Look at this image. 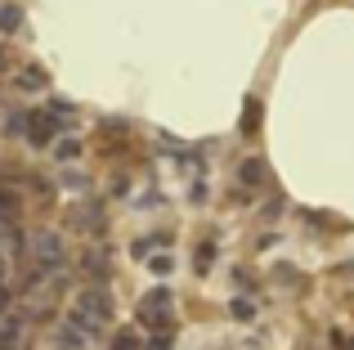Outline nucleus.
Segmentation results:
<instances>
[{
    "instance_id": "obj_9",
    "label": "nucleus",
    "mask_w": 354,
    "mask_h": 350,
    "mask_svg": "<svg viewBox=\"0 0 354 350\" xmlns=\"http://www.w3.org/2000/svg\"><path fill=\"white\" fill-rule=\"evenodd\" d=\"M238 180L242 184H265V162H260V158H247L238 167Z\"/></svg>"
},
{
    "instance_id": "obj_1",
    "label": "nucleus",
    "mask_w": 354,
    "mask_h": 350,
    "mask_svg": "<svg viewBox=\"0 0 354 350\" xmlns=\"http://www.w3.org/2000/svg\"><path fill=\"white\" fill-rule=\"evenodd\" d=\"M68 324H72V328H81V333L95 342V337L104 333L108 324H113V292H108V288H95V283H90V288H81V292H77V301H72Z\"/></svg>"
},
{
    "instance_id": "obj_21",
    "label": "nucleus",
    "mask_w": 354,
    "mask_h": 350,
    "mask_svg": "<svg viewBox=\"0 0 354 350\" xmlns=\"http://www.w3.org/2000/svg\"><path fill=\"white\" fill-rule=\"evenodd\" d=\"M63 184H68V189H86L90 180H86V175H72V171H68V175H63Z\"/></svg>"
},
{
    "instance_id": "obj_17",
    "label": "nucleus",
    "mask_w": 354,
    "mask_h": 350,
    "mask_svg": "<svg viewBox=\"0 0 354 350\" xmlns=\"http://www.w3.org/2000/svg\"><path fill=\"white\" fill-rule=\"evenodd\" d=\"M211 261H216V247H211V243H202V247H198V256H193L198 274H207V270H211Z\"/></svg>"
},
{
    "instance_id": "obj_12",
    "label": "nucleus",
    "mask_w": 354,
    "mask_h": 350,
    "mask_svg": "<svg viewBox=\"0 0 354 350\" xmlns=\"http://www.w3.org/2000/svg\"><path fill=\"white\" fill-rule=\"evenodd\" d=\"M113 350H144V342H139V333H130V328H121V333L113 337Z\"/></svg>"
},
{
    "instance_id": "obj_20",
    "label": "nucleus",
    "mask_w": 354,
    "mask_h": 350,
    "mask_svg": "<svg viewBox=\"0 0 354 350\" xmlns=\"http://www.w3.org/2000/svg\"><path fill=\"white\" fill-rule=\"evenodd\" d=\"M9 306H14V292H9V288H5V283H0V319H5V315H9Z\"/></svg>"
},
{
    "instance_id": "obj_7",
    "label": "nucleus",
    "mask_w": 354,
    "mask_h": 350,
    "mask_svg": "<svg viewBox=\"0 0 354 350\" xmlns=\"http://www.w3.org/2000/svg\"><path fill=\"white\" fill-rule=\"evenodd\" d=\"M18 337H23V319L5 315L0 319V350H18Z\"/></svg>"
},
{
    "instance_id": "obj_23",
    "label": "nucleus",
    "mask_w": 354,
    "mask_h": 350,
    "mask_svg": "<svg viewBox=\"0 0 354 350\" xmlns=\"http://www.w3.org/2000/svg\"><path fill=\"white\" fill-rule=\"evenodd\" d=\"M0 283H5V256H0Z\"/></svg>"
},
{
    "instance_id": "obj_5",
    "label": "nucleus",
    "mask_w": 354,
    "mask_h": 350,
    "mask_svg": "<svg viewBox=\"0 0 354 350\" xmlns=\"http://www.w3.org/2000/svg\"><path fill=\"white\" fill-rule=\"evenodd\" d=\"M54 135H59V122H54L50 113L27 117V140H32V149H54Z\"/></svg>"
},
{
    "instance_id": "obj_6",
    "label": "nucleus",
    "mask_w": 354,
    "mask_h": 350,
    "mask_svg": "<svg viewBox=\"0 0 354 350\" xmlns=\"http://www.w3.org/2000/svg\"><path fill=\"white\" fill-rule=\"evenodd\" d=\"M81 270L95 279V288H104V283L113 279V252H86L81 256Z\"/></svg>"
},
{
    "instance_id": "obj_24",
    "label": "nucleus",
    "mask_w": 354,
    "mask_h": 350,
    "mask_svg": "<svg viewBox=\"0 0 354 350\" xmlns=\"http://www.w3.org/2000/svg\"><path fill=\"white\" fill-rule=\"evenodd\" d=\"M5 63H9V59H5V50H0V72H5Z\"/></svg>"
},
{
    "instance_id": "obj_2",
    "label": "nucleus",
    "mask_w": 354,
    "mask_h": 350,
    "mask_svg": "<svg viewBox=\"0 0 354 350\" xmlns=\"http://www.w3.org/2000/svg\"><path fill=\"white\" fill-rule=\"evenodd\" d=\"M68 292V274L63 270H54V274H45V270H32V279L23 283V301H27V319H36L41 315L45 319V310L54 306V301Z\"/></svg>"
},
{
    "instance_id": "obj_16",
    "label": "nucleus",
    "mask_w": 354,
    "mask_h": 350,
    "mask_svg": "<svg viewBox=\"0 0 354 350\" xmlns=\"http://www.w3.org/2000/svg\"><path fill=\"white\" fill-rule=\"evenodd\" d=\"M251 126H260V99H247V108H242V131H251Z\"/></svg>"
},
{
    "instance_id": "obj_11",
    "label": "nucleus",
    "mask_w": 354,
    "mask_h": 350,
    "mask_svg": "<svg viewBox=\"0 0 354 350\" xmlns=\"http://www.w3.org/2000/svg\"><path fill=\"white\" fill-rule=\"evenodd\" d=\"M18 23H23V9H18V5L0 9V32H18Z\"/></svg>"
},
{
    "instance_id": "obj_14",
    "label": "nucleus",
    "mask_w": 354,
    "mask_h": 350,
    "mask_svg": "<svg viewBox=\"0 0 354 350\" xmlns=\"http://www.w3.org/2000/svg\"><path fill=\"white\" fill-rule=\"evenodd\" d=\"M77 153H81V140H59V144H54V158H59V162H72Z\"/></svg>"
},
{
    "instance_id": "obj_19",
    "label": "nucleus",
    "mask_w": 354,
    "mask_h": 350,
    "mask_svg": "<svg viewBox=\"0 0 354 350\" xmlns=\"http://www.w3.org/2000/svg\"><path fill=\"white\" fill-rule=\"evenodd\" d=\"M5 131H9V135H23V131H27V113H9V117H5Z\"/></svg>"
},
{
    "instance_id": "obj_18",
    "label": "nucleus",
    "mask_w": 354,
    "mask_h": 350,
    "mask_svg": "<svg viewBox=\"0 0 354 350\" xmlns=\"http://www.w3.org/2000/svg\"><path fill=\"white\" fill-rule=\"evenodd\" d=\"M144 350H171V328H162V333H153L144 342Z\"/></svg>"
},
{
    "instance_id": "obj_15",
    "label": "nucleus",
    "mask_w": 354,
    "mask_h": 350,
    "mask_svg": "<svg viewBox=\"0 0 354 350\" xmlns=\"http://www.w3.org/2000/svg\"><path fill=\"white\" fill-rule=\"evenodd\" d=\"M229 310H234V319H256V301H247V297H234Z\"/></svg>"
},
{
    "instance_id": "obj_13",
    "label": "nucleus",
    "mask_w": 354,
    "mask_h": 350,
    "mask_svg": "<svg viewBox=\"0 0 354 350\" xmlns=\"http://www.w3.org/2000/svg\"><path fill=\"white\" fill-rule=\"evenodd\" d=\"M99 211H72V229H99Z\"/></svg>"
},
{
    "instance_id": "obj_4",
    "label": "nucleus",
    "mask_w": 354,
    "mask_h": 350,
    "mask_svg": "<svg viewBox=\"0 0 354 350\" xmlns=\"http://www.w3.org/2000/svg\"><path fill=\"white\" fill-rule=\"evenodd\" d=\"M171 315H175V297H171V288H153L144 301H139V324L153 328V333L171 328Z\"/></svg>"
},
{
    "instance_id": "obj_8",
    "label": "nucleus",
    "mask_w": 354,
    "mask_h": 350,
    "mask_svg": "<svg viewBox=\"0 0 354 350\" xmlns=\"http://www.w3.org/2000/svg\"><path fill=\"white\" fill-rule=\"evenodd\" d=\"M86 342H90V337L81 333V328H72V324H63L59 333H54V346H59V350H86Z\"/></svg>"
},
{
    "instance_id": "obj_3",
    "label": "nucleus",
    "mask_w": 354,
    "mask_h": 350,
    "mask_svg": "<svg viewBox=\"0 0 354 350\" xmlns=\"http://www.w3.org/2000/svg\"><path fill=\"white\" fill-rule=\"evenodd\" d=\"M27 256H32L36 270L54 274V270H63V265H68V243H63L59 234H36L32 243H27Z\"/></svg>"
},
{
    "instance_id": "obj_22",
    "label": "nucleus",
    "mask_w": 354,
    "mask_h": 350,
    "mask_svg": "<svg viewBox=\"0 0 354 350\" xmlns=\"http://www.w3.org/2000/svg\"><path fill=\"white\" fill-rule=\"evenodd\" d=\"M5 234H9V225H5V220H0V243H5Z\"/></svg>"
},
{
    "instance_id": "obj_10",
    "label": "nucleus",
    "mask_w": 354,
    "mask_h": 350,
    "mask_svg": "<svg viewBox=\"0 0 354 350\" xmlns=\"http://www.w3.org/2000/svg\"><path fill=\"white\" fill-rule=\"evenodd\" d=\"M18 86H23V90H45V86H50V77H45L41 68H27V72H18Z\"/></svg>"
}]
</instances>
